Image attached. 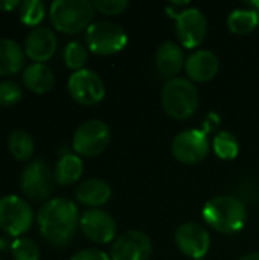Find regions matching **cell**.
I'll list each match as a JSON object with an SVG mask.
<instances>
[{"label":"cell","instance_id":"ac0fdd59","mask_svg":"<svg viewBox=\"0 0 259 260\" xmlns=\"http://www.w3.org/2000/svg\"><path fill=\"white\" fill-rule=\"evenodd\" d=\"M21 81L27 90L41 94L52 90L55 84V76L49 66L43 62H32L23 70Z\"/></svg>","mask_w":259,"mask_h":260},{"label":"cell","instance_id":"484cf974","mask_svg":"<svg viewBox=\"0 0 259 260\" xmlns=\"http://www.w3.org/2000/svg\"><path fill=\"white\" fill-rule=\"evenodd\" d=\"M87 49L78 41H70L64 49V62L69 69L75 72L82 70V67L87 62Z\"/></svg>","mask_w":259,"mask_h":260},{"label":"cell","instance_id":"d6a6232c","mask_svg":"<svg viewBox=\"0 0 259 260\" xmlns=\"http://www.w3.org/2000/svg\"><path fill=\"white\" fill-rule=\"evenodd\" d=\"M198 260H205V259H198Z\"/></svg>","mask_w":259,"mask_h":260},{"label":"cell","instance_id":"d6986e66","mask_svg":"<svg viewBox=\"0 0 259 260\" xmlns=\"http://www.w3.org/2000/svg\"><path fill=\"white\" fill-rule=\"evenodd\" d=\"M111 198V187L99 178L85 180L76 189V200L89 207H99Z\"/></svg>","mask_w":259,"mask_h":260},{"label":"cell","instance_id":"6da1fadb","mask_svg":"<svg viewBox=\"0 0 259 260\" xmlns=\"http://www.w3.org/2000/svg\"><path fill=\"white\" fill-rule=\"evenodd\" d=\"M78 207L73 201L66 198H55L47 201L38 212L37 222L41 236L53 245L69 244L79 225Z\"/></svg>","mask_w":259,"mask_h":260},{"label":"cell","instance_id":"4fadbf2b","mask_svg":"<svg viewBox=\"0 0 259 260\" xmlns=\"http://www.w3.org/2000/svg\"><path fill=\"white\" fill-rule=\"evenodd\" d=\"M81 232L87 239L96 244H108L116 235V222L110 213L101 209H90L79 219Z\"/></svg>","mask_w":259,"mask_h":260},{"label":"cell","instance_id":"3957f363","mask_svg":"<svg viewBox=\"0 0 259 260\" xmlns=\"http://www.w3.org/2000/svg\"><path fill=\"white\" fill-rule=\"evenodd\" d=\"M198 90L185 78L169 79L162 90V105L168 116L177 120L189 119L198 108Z\"/></svg>","mask_w":259,"mask_h":260},{"label":"cell","instance_id":"7402d4cb","mask_svg":"<svg viewBox=\"0 0 259 260\" xmlns=\"http://www.w3.org/2000/svg\"><path fill=\"white\" fill-rule=\"evenodd\" d=\"M259 24L258 9H235L227 17V27L237 35H246L255 30Z\"/></svg>","mask_w":259,"mask_h":260},{"label":"cell","instance_id":"30bf717a","mask_svg":"<svg viewBox=\"0 0 259 260\" xmlns=\"http://www.w3.org/2000/svg\"><path fill=\"white\" fill-rule=\"evenodd\" d=\"M172 155L186 165L200 163L209 152V140L205 131L186 129L179 133L171 145Z\"/></svg>","mask_w":259,"mask_h":260},{"label":"cell","instance_id":"4dcf8cb0","mask_svg":"<svg viewBox=\"0 0 259 260\" xmlns=\"http://www.w3.org/2000/svg\"><path fill=\"white\" fill-rule=\"evenodd\" d=\"M21 3L18 0H0V11L9 12L12 9H15L17 6H20Z\"/></svg>","mask_w":259,"mask_h":260},{"label":"cell","instance_id":"5b68a950","mask_svg":"<svg viewBox=\"0 0 259 260\" xmlns=\"http://www.w3.org/2000/svg\"><path fill=\"white\" fill-rule=\"evenodd\" d=\"M34 222V212L27 201L17 195L0 198V229L12 236L21 238Z\"/></svg>","mask_w":259,"mask_h":260},{"label":"cell","instance_id":"7c38bea8","mask_svg":"<svg viewBox=\"0 0 259 260\" xmlns=\"http://www.w3.org/2000/svg\"><path fill=\"white\" fill-rule=\"evenodd\" d=\"M20 187L32 200H46L53 189V175L41 160L31 161L21 172Z\"/></svg>","mask_w":259,"mask_h":260},{"label":"cell","instance_id":"9a60e30c","mask_svg":"<svg viewBox=\"0 0 259 260\" xmlns=\"http://www.w3.org/2000/svg\"><path fill=\"white\" fill-rule=\"evenodd\" d=\"M56 46V37L49 27H35L27 34L23 49L32 61L44 64L53 56Z\"/></svg>","mask_w":259,"mask_h":260},{"label":"cell","instance_id":"83f0119b","mask_svg":"<svg viewBox=\"0 0 259 260\" xmlns=\"http://www.w3.org/2000/svg\"><path fill=\"white\" fill-rule=\"evenodd\" d=\"M21 99V88L14 81H2L0 82V105L12 107Z\"/></svg>","mask_w":259,"mask_h":260},{"label":"cell","instance_id":"52a82bcc","mask_svg":"<svg viewBox=\"0 0 259 260\" xmlns=\"http://www.w3.org/2000/svg\"><path fill=\"white\" fill-rule=\"evenodd\" d=\"M110 143V128L105 122L93 119L81 123L73 134V149L82 157L99 155Z\"/></svg>","mask_w":259,"mask_h":260},{"label":"cell","instance_id":"4316f807","mask_svg":"<svg viewBox=\"0 0 259 260\" xmlns=\"http://www.w3.org/2000/svg\"><path fill=\"white\" fill-rule=\"evenodd\" d=\"M11 254L14 260H38L40 248L29 238H17L11 244Z\"/></svg>","mask_w":259,"mask_h":260},{"label":"cell","instance_id":"44dd1931","mask_svg":"<svg viewBox=\"0 0 259 260\" xmlns=\"http://www.w3.org/2000/svg\"><path fill=\"white\" fill-rule=\"evenodd\" d=\"M82 160L75 154H64L55 166V180L61 186L76 183L82 175Z\"/></svg>","mask_w":259,"mask_h":260},{"label":"cell","instance_id":"cb8c5ba5","mask_svg":"<svg viewBox=\"0 0 259 260\" xmlns=\"http://www.w3.org/2000/svg\"><path fill=\"white\" fill-rule=\"evenodd\" d=\"M214 151L223 160H234L240 152L238 140L229 131H221L214 137Z\"/></svg>","mask_w":259,"mask_h":260},{"label":"cell","instance_id":"f1b7e54d","mask_svg":"<svg viewBox=\"0 0 259 260\" xmlns=\"http://www.w3.org/2000/svg\"><path fill=\"white\" fill-rule=\"evenodd\" d=\"M93 6L105 15H118L128 6L127 0H96Z\"/></svg>","mask_w":259,"mask_h":260},{"label":"cell","instance_id":"8992f818","mask_svg":"<svg viewBox=\"0 0 259 260\" xmlns=\"http://www.w3.org/2000/svg\"><path fill=\"white\" fill-rule=\"evenodd\" d=\"M85 41L96 55H113L127 46L125 30L111 21H95L87 27Z\"/></svg>","mask_w":259,"mask_h":260},{"label":"cell","instance_id":"1f68e13d","mask_svg":"<svg viewBox=\"0 0 259 260\" xmlns=\"http://www.w3.org/2000/svg\"><path fill=\"white\" fill-rule=\"evenodd\" d=\"M238 260H259V253H249V254L243 256L241 259Z\"/></svg>","mask_w":259,"mask_h":260},{"label":"cell","instance_id":"e0dca14e","mask_svg":"<svg viewBox=\"0 0 259 260\" xmlns=\"http://www.w3.org/2000/svg\"><path fill=\"white\" fill-rule=\"evenodd\" d=\"M156 66L163 76L177 75L185 66V55L182 47L174 41H165L156 52Z\"/></svg>","mask_w":259,"mask_h":260},{"label":"cell","instance_id":"f546056e","mask_svg":"<svg viewBox=\"0 0 259 260\" xmlns=\"http://www.w3.org/2000/svg\"><path fill=\"white\" fill-rule=\"evenodd\" d=\"M70 260H111L110 256H107L104 251L101 250H95V248H87V250H81L78 251Z\"/></svg>","mask_w":259,"mask_h":260},{"label":"cell","instance_id":"5bb4252c","mask_svg":"<svg viewBox=\"0 0 259 260\" xmlns=\"http://www.w3.org/2000/svg\"><path fill=\"white\" fill-rule=\"evenodd\" d=\"M176 244L179 250L195 260L203 259L211 247V236L202 225L185 222L176 232Z\"/></svg>","mask_w":259,"mask_h":260},{"label":"cell","instance_id":"7a4b0ae2","mask_svg":"<svg viewBox=\"0 0 259 260\" xmlns=\"http://www.w3.org/2000/svg\"><path fill=\"white\" fill-rule=\"evenodd\" d=\"M247 212L241 200L232 195L212 198L203 207V219L220 233H237L246 224Z\"/></svg>","mask_w":259,"mask_h":260},{"label":"cell","instance_id":"2e32d148","mask_svg":"<svg viewBox=\"0 0 259 260\" xmlns=\"http://www.w3.org/2000/svg\"><path fill=\"white\" fill-rule=\"evenodd\" d=\"M188 76L195 82H208L218 73L220 61L211 50H197L185 62Z\"/></svg>","mask_w":259,"mask_h":260},{"label":"cell","instance_id":"d4e9b609","mask_svg":"<svg viewBox=\"0 0 259 260\" xmlns=\"http://www.w3.org/2000/svg\"><path fill=\"white\" fill-rule=\"evenodd\" d=\"M46 14V5L41 0H24L20 5V20L26 26H37Z\"/></svg>","mask_w":259,"mask_h":260},{"label":"cell","instance_id":"ffe728a7","mask_svg":"<svg viewBox=\"0 0 259 260\" xmlns=\"http://www.w3.org/2000/svg\"><path fill=\"white\" fill-rule=\"evenodd\" d=\"M24 49L11 38H0V76L20 72L24 64Z\"/></svg>","mask_w":259,"mask_h":260},{"label":"cell","instance_id":"9c48e42d","mask_svg":"<svg viewBox=\"0 0 259 260\" xmlns=\"http://www.w3.org/2000/svg\"><path fill=\"white\" fill-rule=\"evenodd\" d=\"M176 18V34L182 46L194 49L200 46L208 34V20L197 8H188L171 14Z\"/></svg>","mask_w":259,"mask_h":260},{"label":"cell","instance_id":"603a6c76","mask_svg":"<svg viewBox=\"0 0 259 260\" xmlns=\"http://www.w3.org/2000/svg\"><path fill=\"white\" fill-rule=\"evenodd\" d=\"M8 149L11 152V155L15 160L20 161H27L32 158L34 149H35V143L32 136L24 131V129H15L9 134L8 139Z\"/></svg>","mask_w":259,"mask_h":260},{"label":"cell","instance_id":"8fae6325","mask_svg":"<svg viewBox=\"0 0 259 260\" xmlns=\"http://www.w3.org/2000/svg\"><path fill=\"white\" fill-rule=\"evenodd\" d=\"M153 253L151 239L139 230H128L118 236L111 245V260H150Z\"/></svg>","mask_w":259,"mask_h":260},{"label":"cell","instance_id":"277c9868","mask_svg":"<svg viewBox=\"0 0 259 260\" xmlns=\"http://www.w3.org/2000/svg\"><path fill=\"white\" fill-rule=\"evenodd\" d=\"M93 8V3L87 0H55L50 5L49 17L56 30L78 34L90 26Z\"/></svg>","mask_w":259,"mask_h":260},{"label":"cell","instance_id":"ba28073f","mask_svg":"<svg viewBox=\"0 0 259 260\" xmlns=\"http://www.w3.org/2000/svg\"><path fill=\"white\" fill-rule=\"evenodd\" d=\"M67 88L75 102L81 105H95L105 96V85L101 76L89 69L73 72L69 78Z\"/></svg>","mask_w":259,"mask_h":260}]
</instances>
